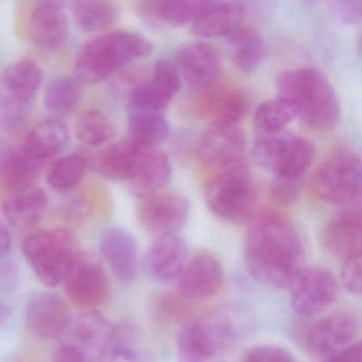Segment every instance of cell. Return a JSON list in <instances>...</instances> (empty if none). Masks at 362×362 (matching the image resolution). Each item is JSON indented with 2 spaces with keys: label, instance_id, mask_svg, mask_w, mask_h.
Returning a JSON list of instances; mask_svg holds the SVG:
<instances>
[{
  "label": "cell",
  "instance_id": "cell-42",
  "mask_svg": "<svg viewBox=\"0 0 362 362\" xmlns=\"http://www.w3.org/2000/svg\"><path fill=\"white\" fill-rule=\"evenodd\" d=\"M290 178L276 177L272 183L271 193L274 199L282 204H293L301 195V181Z\"/></svg>",
  "mask_w": 362,
  "mask_h": 362
},
{
  "label": "cell",
  "instance_id": "cell-14",
  "mask_svg": "<svg viewBox=\"0 0 362 362\" xmlns=\"http://www.w3.org/2000/svg\"><path fill=\"white\" fill-rule=\"evenodd\" d=\"M178 282L179 293L184 299H208L222 288L225 272L215 255L200 252L188 259Z\"/></svg>",
  "mask_w": 362,
  "mask_h": 362
},
{
  "label": "cell",
  "instance_id": "cell-48",
  "mask_svg": "<svg viewBox=\"0 0 362 362\" xmlns=\"http://www.w3.org/2000/svg\"><path fill=\"white\" fill-rule=\"evenodd\" d=\"M111 362H140L137 354L129 346H115L111 354Z\"/></svg>",
  "mask_w": 362,
  "mask_h": 362
},
{
  "label": "cell",
  "instance_id": "cell-35",
  "mask_svg": "<svg viewBox=\"0 0 362 362\" xmlns=\"http://www.w3.org/2000/svg\"><path fill=\"white\" fill-rule=\"evenodd\" d=\"M74 133L82 144L99 146L114 137L116 129L112 120L103 112L89 110L77 118Z\"/></svg>",
  "mask_w": 362,
  "mask_h": 362
},
{
  "label": "cell",
  "instance_id": "cell-46",
  "mask_svg": "<svg viewBox=\"0 0 362 362\" xmlns=\"http://www.w3.org/2000/svg\"><path fill=\"white\" fill-rule=\"evenodd\" d=\"M361 344L357 341L323 359V362H361Z\"/></svg>",
  "mask_w": 362,
  "mask_h": 362
},
{
  "label": "cell",
  "instance_id": "cell-11",
  "mask_svg": "<svg viewBox=\"0 0 362 362\" xmlns=\"http://www.w3.org/2000/svg\"><path fill=\"white\" fill-rule=\"evenodd\" d=\"M359 333V320L351 313L339 312L317 321L306 335L308 354L325 359L355 342Z\"/></svg>",
  "mask_w": 362,
  "mask_h": 362
},
{
  "label": "cell",
  "instance_id": "cell-3",
  "mask_svg": "<svg viewBox=\"0 0 362 362\" xmlns=\"http://www.w3.org/2000/svg\"><path fill=\"white\" fill-rule=\"evenodd\" d=\"M152 45L135 32L115 31L87 42L77 55L76 78L84 84H98L134 59L150 54Z\"/></svg>",
  "mask_w": 362,
  "mask_h": 362
},
{
  "label": "cell",
  "instance_id": "cell-6",
  "mask_svg": "<svg viewBox=\"0 0 362 362\" xmlns=\"http://www.w3.org/2000/svg\"><path fill=\"white\" fill-rule=\"evenodd\" d=\"M259 165L276 177L299 180L314 163L316 148L306 138L290 134H265L253 150Z\"/></svg>",
  "mask_w": 362,
  "mask_h": 362
},
{
  "label": "cell",
  "instance_id": "cell-32",
  "mask_svg": "<svg viewBox=\"0 0 362 362\" xmlns=\"http://www.w3.org/2000/svg\"><path fill=\"white\" fill-rule=\"evenodd\" d=\"M43 74L34 62H17L4 72L2 84L21 104L31 101L42 84Z\"/></svg>",
  "mask_w": 362,
  "mask_h": 362
},
{
  "label": "cell",
  "instance_id": "cell-31",
  "mask_svg": "<svg viewBox=\"0 0 362 362\" xmlns=\"http://www.w3.org/2000/svg\"><path fill=\"white\" fill-rule=\"evenodd\" d=\"M231 45L232 59L242 71L250 74L263 63L266 46L259 31L251 27H240L227 36Z\"/></svg>",
  "mask_w": 362,
  "mask_h": 362
},
{
  "label": "cell",
  "instance_id": "cell-15",
  "mask_svg": "<svg viewBox=\"0 0 362 362\" xmlns=\"http://www.w3.org/2000/svg\"><path fill=\"white\" fill-rule=\"evenodd\" d=\"M64 282L69 299L82 308L100 305L108 295V276L103 268L80 255Z\"/></svg>",
  "mask_w": 362,
  "mask_h": 362
},
{
  "label": "cell",
  "instance_id": "cell-28",
  "mask_svg": "<svg viewBox=\"0 0 362 362\" xmlns=\"http://www.w3.org/2000/svg\"><path fill=\"white\" fill-rule=\"evenodd\" d=\"M40 163L23 148H4L0 152V183L11 192L31 187L40 174Z\"/></svg>",
  "mask_w": 362,
  "mask_h": 362
},
{
  "label": "cell",
  "instance_id": "cell-25",
  "mask_svg": "<svg viewBox=\"0 0 362 362\" xmlns=\"http://www.w3.org/2000/svg\"><path fill=\"white\" fill-rule=\"evenodd\" d=\"M217 0H138L142 14L174 27L193 23Z\"/></svg>",
  "mask_w": 362,
  "mask_h": 362
},
{
  "label": "cell",
  "instance_id": "cell-12",
  "mask_svg": "<svg viewBox=\"0 0 362 362\" xmlns=\"http://www.w3.org/2000/svg\"><path fill=\"white\" fill-rule=\"evenodd\" d=\"M246 136L239 124H210L198 146V155L204 165L220 170L242 163Z\"/></svg>",
  "mask_w": 362,
  "mask_h": 362
},
{
  "label": "cell",
  "instance_id": "cell-34",
  "mask_svg": "<svg viewBox=\"0 0 362 362\" xmlns=\"http://www.w3.org/2000/svg\"><path fill=\"white\" fill-rule=\"evenodd\" d=\"M129 124V138L142 146L157 148L170 135L169 123L162 112H131Z\"/></svg>",
  "mask_w": 362,
  "mask_h": 362
},
{
  "label": "cell",
  "instance_id": "cell-44",
  "mask_svg": "<svg viewBox=\"0 0 362 362\" xmlns=\"http://www.w3.org/2000/svg\"><path fill=\"white\" fill-rule=\"evenodd\" d=\"M178 362H210L201 348L182 329L178 336Z\"/></svg>",
  "mask_w": 362,
  "mask_h": 362
},
{
  "label": "cell",
  "instance_id": "cell-24",
  "mask_svg": "<svg viewBox=\"0 0 362 362\" xmlns=\"http://www.w3.org/2000/svg\"><path fill=\"white\" fill-rule=\"evenodd\" d=\"M248 98L239 89L210 91L199 104V112L210 124H239L248 110Z\"/></svg>",
  "mask_w": 362,
  "mask_h": 362
},
{
  "label": "cell",
  "instance_id": "cell-29",
  "mask_svg": "<svg viewBox=\"0 0 362 362\" xmlns=\"http://www.w3.org/2000/svg\"><path fill=\"white\" fill-rule=\"evenodd\" d=\"M63 8L34 6L30 17L32 40L42 48L60 46L67 35L68 23Z\"/></svg>",
  "mask_w": 362,
  "mask_h": 362
},
{
  "label": "cell",
  "instance_id": "cell-17",
  "mask_svg": "<svg viewBox=\"0 0 362 362\" xmlns=\"http://www.w3.org/2000/svg\"><path fill=\"white\" fill-rule=\"evenodd\" d=\"M181 76L195 88L208 89L221 71L220 57L212 45L195 42L181 48L176 54Z\"/></svg>",
  "mask_w": 362,
  "mask_h": 362
},
{
  "label": "cell",
  "instance_id": "cell-18",
  "mask_svg": "<svg viewBox=\"0 0 362 362\" xmlns=\"http://www.w3.org/2000/svg\"><path fill=\"white\" fill-rule=\"evenodd\" d=\"M74 344L89 362H102L112 350L116 334L111 323L101 315L89 313L79 317L72 325ZM113 351V350H112Z\"/></svg>",
  "mask_w": 362,
  "mask_h": 362
},
{
  "label": "cell",
  "instance_id": "cell-50",
  "mask_svg": "<svg viewBox=\"0 0 362 362\" xmlns=\"http://www.w3.org/2000/svg\"><path fill=\"white\" fill-rule=\"evenodd\" d=\"M34 6H52V8H63L65 6V0H34Z\"/></svg>",
  "mask_w": 362,
  "mask_h": 362
},
{
  "label": "cell",
  "instance_id": "cell-9",
  "mask_svg": "<svg viewBox=\"0 0 362 362\" xmlns=\"http://www.w3.org/2000/svg\"><path fill=\"white\" fill-rule=\"evenodd\" d=\"M137 215L142 227L157 235L176 233L189 215L186 197L174 192L157 191L140 197Z\"/></svg>",
  "mask_w": 362,
  "mask_h": 362
},
{
  "label": "cell",
  "instance_id": "cell-22",
  "mask_svg": "<svg viewBox=\"0 0 362 362\" xmlns=\"http://www.w3.org/2000/svg\"><path fill=\"white\" fill-rule=\"evenodd\" d=\"M131 138L121 140L106 148L98 160V169L106 177L113 180H134L146 158L149 148Z\"/></svg>",
  "mask_w": 362,
  "mask_h": 362
},
{
  "label": "cell",
  "instance_id": "cell-19",
  "mask_svg": "<svg viewBox=\"0 0 362 362\" xmlns=\"http://www.w3.org/2000/svg\"><path fill=\"white\" fill-rule=\"evenodd\" d=\"M69 315L65 303L52 293L34 296L26 308L28 329L38 337L55 339L67 332Z\"/></svg>",
  "mask_w": 362,
  "mask_h": 362
},
{
  "label": "cell",
  "instance_id": "cell-39",
  "mask_svg": "<svg viewBox=\"0 0 362 362\" xmlns=\"http://www.w3.org/2000/svg\"><path fill=\"white\" fill-rule=\"evenodd\" d=\"M23 104L11 95L4 84H0V127L13 129L23 120Z\"/></svg>",
  "mask_w": 362,
  "mask_h": 362
},
{
  "label": "cell",
  "instance_id": "cell-38",
  "mask_svg": "<svg viewBox=\"0 0 362 362\" xmlns=\"http://www.w3.org/2000/svg\"><path fill=\"white\" fill-rule=\"evenodd\" d=\"M86 163L80 155L72 154L55 160L47 171V182L53 189L66 191L76 187L85 174Z\"/></svg>",
  "mask_w": 362,
  "mask_h": 362
},
{
  "label": "cell",
  "instance_id": "cell-37",
  "mask_svg": "<svg viewBox=\"0 0 362 362\" xmlns=\"http://www.w3.org/2000/svg\"><path fill=\"white\" fill-rule=\"evenodd\" d=\"M77 78H57L45 89V105L49 112L66 115L74 112L80 100L81 88Z\"/></svg>",
  "mask_w": 362,
  "mask_h": 362
},
{
  "label": "cell",
  "instance_id": "cell-40",
  "mask_svg": "<svg viewBox=\"0 0 362 362\" xmlns=\"http://www.w3.org/2000/svg\"><path fill=\"white\" fill-rule=\"evenodd\" d=\"M242 362H295L293 354L282 346L263 344L250 349Z\"/></svg>",
  "mask_w": 362,
  "mask_h": 362
},
{
  "label": "cell",
  "instance_id": "cell-30",
  "mask_svg": "<svg viewBox=\"0 0 362 362\" xmlns=\"http://www.w3.org/2000/svg\"><path fill=\"white\" fill-rule=\"evenodd\" d=\"M171 177V165L167 155L157 148H150L146 158L130 189L134 195L144 197L148 194L161 191Z\"/></svg>",
  "mask_w": 362,
  "mask_h": 362
},
{
  "label": "cell",
  "instance_id": "cell-8",
  "mask_svg": "<svg viewBox=\"0 0 362 362\" xmlns=\"http://www.w3.org/2000/svg\"><path fill=\"white\" fill-rule=\"evenodd\" d=\"M288 288L293 310L303 317L323 312L336 301L339 291L335 276L320 267L302 268Z\"/></svg>",
  "mask_w": 362,
  "mask_h": 362
},
{
  "label": "cell",
  "instance_id": "cell-1",
  "mask_svg": "<svg viewBox=\"0 0 362 362\" xmlns=\"http://www.w3.org/2000/svg\"><path fill=\"white\" fill-rule=\"evenodd\" d=\"M244 257L257 282L271 288H288L304 268L305 247L290 218L278 211H263L249 227Z\"/></svg>",
  "mask_w": 362,
  "mask_h": 362
},
{
  "label": "cell",
  "instance_id": "cell-5",
  "mask_svg": "<svg viewBox=\"0 0 362 362\" xmlns=\"http://www.w3.org/2000/svg\"><path fill=\"white\" fill-rule=\"evenodd\" d=\"M205 200L214 214L232 223L252 216L256 193L248 169L242 163L220 170L205 189Z\"/></svg>",
  "mask_w": 362,
  "mask_h": 362
},
{
  "label": "cell",
  "instance_id": "cell-13",
  "mask_svg": "<svg viewBox=\"0 0 362 362\" xmlns=\"http://www.w3.org/2000/svg\"><path fill=\"white\" fill-rule=\"evenodd\" d=\"M188 327L210 362L225 361L240 339L239 327L227 312L212 313L188 322Z\"/></svg>",
  "mask_w": 362,
  "mask_h": 362
},
{
  "label": "cell",
  "instance_id": "cell-20",
  "mask_svg": "<svg viewBox=\"0 0 362 362\" xmlns=\"http://www.w3.org/2000/svg\"><path fill=\"white\" fill-rule=\"evenodd\" d=\"M100 250L117 280L125 284L135 281L140 269V252L133 235L120 228L108 229L102 236Z\"/></svg>",
  "mask_w": 362,
  "mask_h": 362
},
{
  "label": "cell",
  "instance_id": "cell-43",
  "mask_svg": "<svg viewBox=\"0 0 362 362\" xmlns=\"http://www.w3.org/2000/svg\"><path fill=\"white\" fill-rule=\"evenodd\" d=\"M334 15L346 25H358L361 19V0H329Z\"/></svg>",
  "mask_w": 362,
  "mask_h": 362
},
{
  "label": "cell",
  "instance_id": "cell-45",
  "mask_svg": "<svg viewBox=\"0 0 362 362\" xmlns=\"http://www.w3.org/2000/svg\"><path fill=\"white\" fill-rule=\"evenodd\" d=\"M18 282V268L13 262H4L0 264V289L11 291Z\"/></svg>",
  "mask_w": 362,
  "mask_h": 362
},
{
  "label": "cell",
  "instance_id": "cell-2",
  "mask_svg": "<svg viewBox=\"0 0 362 362\" xmlns=\"http://www.w3.org/2000/svg\"><path fill=\"white\" fill-rule=\"evenodd\" d=\"M280 97L295 108L306 125L329 131L339 122L340 104L329 78L314 68L287 70L278 80Z\"/></svg>",
  "mask_w": 362,
  "mask_h": 362
},
{
  "label": "cell",
  "instance_id": "cell-36",
  "mask_svg": "<svg viewBox=\"0 0 362 362\" xmlns=\"http://www.w3.org/2000/svg\"><path fill=\"white\" fill-rule=\"evenodd\" d=\"M297 118L293 106L284 98L266 101L255 112V125L264 134L281 133Z\"/></svg>",
  "mask_w": 362,
  "mask_h": 362
},
{
  "label": "cell",
  "instance_id": "cell-21",
  "mask_svg": "<svg viewBox=\"0 0 362 362\" xmlns=\"http://www.w3.org/2000/svg\"><path fill=\"white\" fill-rule=\"evenodd\" d=\"M323 246L335 257L346 259L362 255V219L357 210H346L329 219L321 234Z\"/></svg>",
  "mask_w": 362,
  "mask_h": 362
},
{
  "label": "cell",
  "instance_id": "cell-47",
  "mask_svg": "<svg viewBox=\"0 0 362 362\" xmlns=\"http://www.w3.org/2000/svg\"><path fill=\"white\" fill-rule=\"evenodd\" d=\"M52 362H89L86 357L72 344H63L55 350Z\"/></svg>",
  "mask_w": 362,
  "mask_h": 362
},
{
  "label": "cell",
  "instance_id": "cell-16",
  "mask_svg": "<svg viewBox=\"0 0 362 362\" xmlns=\"http://www.w3.org/2000/svg\"><path fill=\"white\" fill-rule=\"evenodd\" d=\"M188 262V249L185 240L176 233L157 238L145 257L144 266L152 280L170 283L178 280Z\"/></svg>",
  "mask_w": 362,
  "mask_h": 362
},
{
  "label": "cell",
  "instance_id": "cell-4",
  "mask_svg": "<svg viewBox=\"0 0 362 362\" xmlns=\"http://www.w3.org/2000/svg\"><path fill=\"white\" fill-rule=\"evenodd\" d=\"M23 252L34 274L48 287L63 283L79 257L72 236L63 230L28 236L23 243Z\"/></svg>",
  "mask_w": 362,
  "mask_h": 362
},
{
  "label": "cell",
  "instance_id": "cell-41",
  "mask_svg": "<svg viewBox=\"0 0 362 362\" xmlns=\"http://www.w3.org/2000/svg\"><path fill=\"white\" fill-rule=\"evenodd\" d=\"M341 281L349 293L361 296L362 288V255L344 259Z\"/></svg>",
  "mask_w": 362,
  "mask_h": 362
},
{
  "label": "cell",
  "instance_id": "cell-23",
  "mask_svg": "<svg viewBox=\"0 0 362 362\" xmlns=\"http://www.w3.org/2000/svg\"><path fill=\"white\" fill-rule=\"evenodd\" d=\"M246 15V8L242 2L215 4L193 21V31L204 38L229 36L242 27Z\"/></svg>",
  "mask_w": 362,
  "mask_h": 362
},
{
  "label": "cell",
  "instance_id": "cell-7",
  "mask_svg": "<svg viewBox=\"0 0 362 362\" xmlns=\"http://www.w3.org/2000/svg\"><path fill=\"white\" fill-rule=\"evenodd\" d=\"M361 160L354 151L342 150L327 159L315 173L312 187L323 202L344 206L361 197Z\"/></svg>",
  "mask_w": 362,
  "mask_h": 362
},
{
  "label": "cell",
  "instance_id": "cell-51",
  "mask_svg": "<svg viewBox=\"0 0 362 362\" xmlns=\"http://www.w3.org/2000/svg\"><path fill=\"white\" fill-rule=\"evenodd\" d=\"M11 315V308L4 302L0 301V329L6 322Z\"/></svg>",
  "mask_w": 362,
  "mask_h": 362
},
{
  "label": "cell",
  "instance_id": "cell-26",
  "mask_svg": "<svg viewBox=\"0 0 362 362\" xmlns=\"http://www.w3.org/2000/svg\"><path fill=\"white\" fill-rule=\"evenodd\" d=\"M48 204L46 192L40 187H23L11 192L4 202L2 210L9 223L16 228H28L42 218Z\"/></svg>",
  "mask_w": 362,
  "mask_h": 362
},
{
  "label": "cell",
  "instance_id": "cell-49",
  "mask_svg": "<svg viewBox=\"0 0 362 362\" xmlns=\"http://www.w3.org/2000/svg\"><path fill=\"white\" fill-rule=\"evenodd\" d=\"M12 238L6 227L0 226V259H4L11 249Z\"/></svg>",
  "mask_w": 362,
  "mask_h": 362
},
{
  "label": "cell",
  "instance_id": "cell-27",
  "mask_svg": "<svg viewBox=\"0 0 362 362\" xmlns=\"http://www.w3.org/2000/svg\"><path fill=\"white\" fill-rule=\"evenodd\" d=\"M68 142L67 127L57 119L40 121L28 134L23 150L36 161L59 154Z\"/></svg>",
  "mask_w": 362,
  "mask_h": 362
},
{
  "label": "cell",
  "instance_id": "cell-10",
  "mask_svg": "<svg viewBox=\"0 0 362 362\" xmlns=\"http://www.w3.org/2000/svg\"><path fill=\"white\" fill-rule=\"evenodd\" d=\"M182 86V76L174 62L161 59L153 68L152 78L140 83L130 95V110L137 112H162Z\"/></svg>",
  "mask_w": 362,
  "mask_h": 362
},
{
  "label": "cell",
  "instance_id": "cell-33",
  "mask_svg": "<svg viewBox=\"0 0 362 362\" xmlns=\"http://www.w3.org/2000/svg\"><path fill=\"white\" fill-rule=\"evenodd\" d=\"M72 11L77 25L86 32L104 29L117 17L115 0H72Z\"/></svg>",
  "mask_w": 362,
  "mask_h": 362
}]
</instances>
